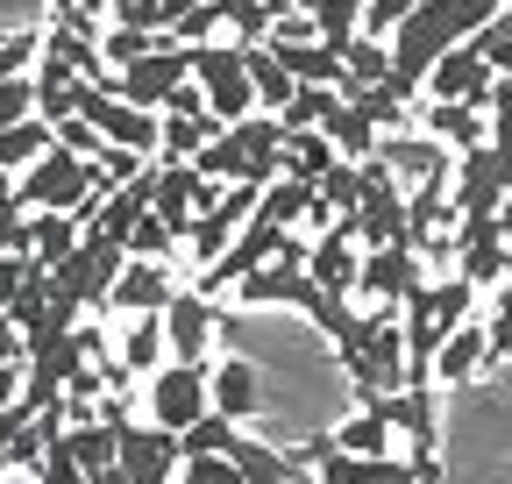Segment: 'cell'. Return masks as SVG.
Listing matches in <instances>:
<instances>
[{
  "label": "cell",
  "instance_id": "5bb4252c",
  "mask_svg": "<svg viewBox=\"0 0 512 484\" xmlns=\"http://www.w3.org/2000/svg\"><path fill=\"white\" fill-rule=\"evenodd\" d=\"M320 299H328V292H320L299 264H285V257H271L264 271H249L242 285H235V307H249V314H264V307H320Z\"/></svg>",
  "mask_w": 512,
  "mask_h": 484
},
{
  "label": "cell",
  "instance_id": "8d00e7d4",
  "mask_svg": "<svg viewBox=\"0 0 512 484\" xmlns=\"http://www.w3.org/2000/svg\"><path fill=\"white\" fill-rule=\"evenodd\" d=\"M420 8V0H363V36H377V43H392V29L406 22Z\"/></svg>",
  "mask_w": 512,
  "mask_h": 484
},
{
  "label": "cell",
  "instance_id": "ffe728a7",
  "mask_svg": "<svg viewBox=\"0 0 512 484\" xmlns=\"http://www.w3.org/2000/svg\"><path fill=\"white\" fill-rule=\"evenodd\" d=\"M420 136H434V143H448L456 157H470V150L491 143V107H441V100H427Z\"/></svg>",
  "mask_w": 512,
  "mask_h": 484
},
{
  "label": "cell",
  "instance_id": "b9f144b4",
  "mask_svg": "<svg viewBox=\"0 0 512 484\" xmlns=\"http://www.w3.org/2000/svg\"><path fill=\"white\" fill-rule=\"evenodd\" d=\"M29 392V363H0V413H15Z\"/></svg>",
  "mask_w": 512,
  "mask_h": 484
},
{
  "label": "cell",
  "instance_id": "1f68e13d",
  "mask_svg": "<svg viewBox=\"0 0 512 484\" xmlns=\"http://www.w3.org/2000/svg\"><path fill=\"white\" fill-rule=\"evenodd\" d=\"M242 57H249V86H256V107H264V114H285V100H292L299 86L285 79V65L271 57V43H256V50H242Z\"/></svg>",
  "mask_w": 512,
  "mask_h": 484
},
{
  "label": "cell",
  "instance_id": "f1b7e54d",
  "mask_svg": "<svg viewBox=\"0 0 512 484\" xmlns=\"http://www.w3.org/2000/svg\"><path fill=\"white\" fill-rule=\"evenodd\" d=\"M342 164V150L328 143V136H285V178H299V186H320V178H328Z\"/></svg>",
  "mask_w": 512,
  "mask_h": 484
},
{
  "label": "cell",
  "instance_id": "60d3db41",
  "mask_svg": "<svg viewBox=\"0 0 512 484\" xmlns=\"http://www.w3.org/2000/svg\"><path fill=\"white\" fill-rule=\"evenodd\" d=\"M29 271H36L29 257H0V314H8V307H15V299H22V285H29Z\"/></svg>",
  "mask_w": 512,
  "mask_h": 484
},
{
  "label": "cell",
  "instance_id": "7bdbcfd3",
  "mask_svg": "<svg viewBox=\"0 0 512 484\" xmlns=\"http://www.w3.org/2000/svg\"><path fill=\"white\" fill-rule=\"evenodd\" d=\"M0 363H29V335H22L8 314H0Z\"/></svg>",
  "mask_w": 512,
  "mask_h": 484
},
{
  "label": "cell",
  "instance_id": "e575fe53",
  "mask_svg": "<svg viewBox=\"0 0 512 484\" xmlns=\"http://www.w3.org/2000/svg\"><path fill=\"white\" fill-rule=\"evenodd\" d=\"M171 242H178V228L157 221V214H143L136 235H128V257H136V264H164V257H171Z\"/></svg>",
  "mask_w": 512,
  "mask_h": 484
},
{
  "label": "cell",
  "instance_id": "f6af8a7d",
  "mask_svg": "<svg viewBox=\"0 0 512 484\" xmlns=\"http://www.w3.org/2000/svg\"><path fill=\"white\" fill-rule=\"evenodd\" d=\"M50 8H86V15H107V0H50Z\"/></svg>",
  "mask_w": 512,
  "mask_h": 484
},
{
  "label": "cell",
  "instance_id": "484cf974",
  "mask_svg": "<svg viewBox=\"0 0 512 484\" xmlns=\"http://www.w3.org/2000/svg\"><path fill=\"white\" fill-rule=\"evenodd\" d=\"M320 136L342 150V164H370V157H377V143H384V129H370V121H363L349 100H335V114L320 121Z\"/></svg>",
  "mask_w": 512,
  "mask_h": 484
},
{
  "label": "cell",
  "instance_id": "7dc6e473",
  "mask_svg": "<svg viewBox=\"0 0 512 484\" xmlns=\"http://www.w3.org/2000/svg\"><path fill=\"white\" fill-rule=\"evenodd\" d=\"M8 200H15V178H8V171H0V207H8Z\"/></svg>",
  "mask_w": 512,
  "mask_h": 484
},
{
  "label": "cell",
  "instance_id": "74e56055",
  "mask_svg": "<svg viewBox=\"0 0 512 484\" xmlns=\"http://www.w3.org/2000/svg\"><path fill=\"white\" fill-rule=\"evenodd\" d=\"M29 57H43V36H36V29H15L8 43H0V86L22 79V72H29Z\"/></svg>",
  "mask_w": 512,
  "mask_h": 484
},
{
  "label": "cell",
  "instance_id": "4316f807",
  "mask_svg": "<svg viewBox=\"0 0 512 484\" xmlns=\"http://www.w3.org/2000/svg\"><path fill=\"white\" fill-rule=\"evenodd\" d=\"M292 8L320 29V43L328 50H349L363 36V0H292Z\"/></svg>",
  "mask_w": 512,
  "mask_h": 484
},
{
  "label": "cell",
  "instance_id": "d590c367",
  "mask_svg": "<svg viewBox=\"0 0 512 484\" xmlns=\"http://www.w3.org/2000/svg\"><path fill=\"white\" fill-rule=\"evenodd\" d=\"M235 435H242L235 420L207 413V420H200V428H192V435H178V449H185V456H228V449H235Z\"/></svg>",
  "mask_w": 512,
  "mask_h": 484
},
{
  "label": "cell",
  "instance_id": "836d02e7",
  "mask_svg": "<svg viewBox=\"0 0 512 484\" xmlns=\"http://www.w3.org/2000/svg\"><path fill=\"white\" fill-rule=\"evenodd\" d=\"M335 100H342L335 86H299V93L285 100V114H278V121H285V136H313L320 121L335 114Z\"/></svg>",
  "mask_w": 512,
  "mask_h": 484
},
{
  "label": "cell",
  "instance_id": "6da1fadb",
  "mask_svg": "<svg viewBox=\"0 0 512 484\" xmlns=\"http://www.w3.org/2000/svg\"><path fill=\"white\" fill-rule=\"evenodd\" d=\"M505 15V0H420V8L392 29V86L413 107V93L427 86V72L441 65L448 50L477 43V29H491Z\"/></svg>",
  "mask_w": 512,
  "mask_h": 484
},
{
  "label": "cell",
  "instance_id": "ab89813d",
  "mask_svg": "<svg viewBox=\"0 0 512 484\" xmlns=\"http://www.w3.org/2000/svg\"><path fill=\"white\" fill-rule=\"evenodd\" d=\"M57 150L64 157H79V164H100V129H93V121H64V129H57Z\"/></svg>",
  "mask_w": 512,
  "mask_h": 484
},
{
  "label": "cell",
  "instance_id": "7a4b0ae2",
  "mask_svg": "<svg viewBox=\"0 0 512 484\" xmlns=\"http://www.w3.org/2000/svg\"><path fill=\"white\" fill-rule=\"evenodd\" d=\"M192 171H200L207 186H256V193H271L285 178V121L278 114L235 121V129H221L200 157H192Z\"/></svg>",
  "mask_w": 512,
  "mask_h": 484
},
{
  "label": "cell",
  "instance_id": "9a60e30c",
  "mask_svg": "<svg viewBox=\"0 0 512 484\" xmlns=\"http://www.w3.org/2000/svg\"><path fill=\"white\" fill-rule=\"evenodd\" d=\"M306 278H313L320 292H335V299H349V292L363 285V242H356V214H349V221H335L328 235H313V264H306Z\"/></svg>",
  "mask_w": 512,
  "mask_h": 484
},
{
  "label": "cell",
  "instance_id": "8fae6325",
  "mask_svg": "<svg viewBox=\"0 0 512 484\" xmlns=\"http://www.w3.org/2000/svg\"><path fill=\"white\" fill-rule=\"evenodd\" d=\"M256 200H264L256 186H228V193H221V200H214V207H207L200 221H192V235H185V257L200 264V271H207V264H221V257L235 250V235L249 228Z\"/></svg>",
  "mask_w": 512,
  "mask_h": 484
},
{
  "label": "cell",
  "instance_id": "c3c4849f",
  "mask_svg": "<svg viewBox=\"0 0 512 484\" xmlns=\"http://www.w3.org/2000/svg\"><path fill=\"white\" fill-rule=\"evenodd\" d=\"M0 477H8V428H0Z\"/></svg>",
  "mask_w": 512,
  "mask_h": 484
},
{
  "label": "cell",
  "instance_id": "277c9868",
  "mask_svg": "<svg viewBox=\"0 0 512 484\" xmlns=\"http://www.w3.org/2000/svg\"><path fill=\"white\" fill-rule=\"evenodd\" d=\"M15 200H22L29 214H72V221H86V228H93V214L107 207L100 171H93V164H79V157H64V150L36 157V164L15 178Z\"/></svg>",
  "mask_w": 512,
  "mask_h": 484
},
{
  "label": "cell",
  "instance_id": "2e32d148",
  "mask_svg": "<svg viewBox=\"0 0 512 484\" xmlns=\"http://www.w3.org/2000/svg\"><path fill=\"white\" fill-rule=\"evenodd\" d=\"M512 271V242L498 221H463L456 228V278H470L477 292H498Z\"/></svg>",
  "mask_w": 512,
  "mask_h": 484
},
{
  "label": "cell",
  "instance_id": "d4e9b609",
  "mask_svg": "<svg viewBox=\"0 0 512 484\" xmlns=\"http://www.w3.org/2000/svg\"><path fill=\"white\" fill-rule=\"evenodd\" d=\"M370 86H392V43H377V36H356L349 50H342V100L349 93H370Z\"/></svg>",
  "mask_w": 512,
  "mask_h": 484
},
{
  "label": "cell",
  "instance_id": "ba28073f",
  "mask_svg": "<svg viewBox=\"0 0 512 484\" xmlns=\"http://www.w3.org/2000/svg\"><path fill=\"white\" fill-rule=\"evenodd\" d=\"M185 449L178 435L150 428V420H114V477L121 484H178Z\"/></svg>",
  "mask_w": 512,
  "mask_h": 484
},
{
  "label": "cell",
  "instance_id": "4fadbf2b",
  "mask_svg": "<svg viewBox=\"0 0 512 484\" xmlns=\"http://www.w3.org/2000/svg\"><path fill=\"white\" fill-rule=\"evenodd\" d=\"M370 307H399L406 314V299H420L427 292V264H420V250H363V285H356Z\"/></svg>",
  "mask_w": 512,
  "mask_h": 484
},
{
  "label": "cell",
  "instance_id": "d6a6232c",
  "mask_svg": "<svg viewBox=\"0 0 512 484\" xmlns=\"http://www.w3.org/2000/svg\"><path fill=\"white\" fill-rule=\"evenodd\" d=\"M214 136H221V121H214V114H192V121L164 114V164H192Z\"/></svg>",
  "mask_w": 512,
  "mask_h": 484
},
{
  "label": "cell",
  "instance_id": "4dcf8cb0",
  "mask_svg": "<svg viewBox=\"0 0 512 484\" xmlns=\"http://www.w3.org/2000/svg\"><path fill=\"white\" fill-rule=\"evenodd\" d=\"M57 129H50V121L36 114V121H22V129H8V136H0V171H8V178H22L36 157H50L57 143H50Z\"/></svg>",
  "mask_w": 512,
  "mask_h": 484
},
{
  "label": "cell",
  "instance_id": "52a82bcc",
  "mask_svg": "<svg viewBox=\"0 0 512 484\" xmlns=\"http://www.w3.org/2000/svg\"><path fill=\"white\" fill-rule=\"evenodd\" d=\"M505 193H512V157L505 150H470V157H456V186H448V221H498V207H505Z\"/></svg>",
  "mask_w": 512,
  "mask_h": 484
},
{
  "label": "cell",
  "instance_id": "d6986e66",
  "mask_svg": "<svg viewBox=\"0 0 512 484\" xmlns=\"http://www.w3.org/2000/svg\"><path fill=\"white\" fill-rule=\"evenodd\" d=\"M178 292H185V285H171V264H136V257H128V271L114 278V299H107V307H121V314H164Z\"/></svg>",
  "mask_w": 512,
  "mask_h": 484
},
{
  "label": "cell",
  "instance_id": "7402d4cb",
  "mask_svg": "<svg viewBox=\"0 0 512 484\" xmlns=\"http://www.w3.org/2000/svg\"><path fill=\"white\" fill-rule=\"evenodd\" d=\"M164 314H136V321H128L121 328V342H114V356H121V371L128 378H157L164 371Z\"/></svg>",
  "mask_w": 512,
  "mask_h": 484
},
{
  "label": "cell",
  "instance_id": "30bf717a",
  "mask_svg": "<svg viewBox=\"0 0 512 484\" xmlns=\"http://www.w3.org/2000/svg\"><path fill=\"white\" fill-rule=\"evenodd\" d=\"M192 79V50L185 43H171V50H157V57H143V65H128V72H114V100H128V107H143V114H164L171 107V93Z\"/></svg>",
  "mask_w": 512,
  "mask_h": 484
},
{
  "label": "cell",
  "instance_id": "9c48e42d",
  "mask_svg": "<svg viewBox=\"0 0 512 484\" xmlns=\"http://www.w3.org/2000/svg\"><path fill=\"white\" fill-rule=\"evenodd\" d=\"M356 242L363 250H399L406 242V186L377 157L363 164V200H356Z\"/></svg>",
  "mask_w": 512,
  "mask_h": 484
},
{
  "label": "cell",
  "instance_id": "83f0119b",
  "mask_svg": "<svg viewBox=\"0 0 512 484\" xmlns=\"http://www.w3.org/2000/svg\"><path fill=\"white\" fill-rule=\"evenodd\" d=\"M79 235H86V221H72V214H29V257L43 271H57L64 257L79 250Z\"/></svg>",
  "mask_w": 512,
  "mask_h": 484
},
{
  "label": "cell",
  "instance_id": "7c38bea8",
  "mask_svg": "<svg viewBox=\"0 0 512 484\" xmlns=\"http://www.w3.org/2000/svg\"><path fill=\"white\" fill-rule=\"evenodd\" d=\"M377 164L392 171L406 193L456 186V150H448V143H434V136H384V143H377Z\"/></svg>",
  "mask_w": 512,
  "mask_h": 484
},
{
  "label": "cell",
  "instance_id": "f546056e",
  "mask_svg": "<svg viewBox=\"0 0 512 484\" xmlns=\"http://www.w3.org/2000/svg\"><path fill=\"white\" fill-rule=\"evenodd\" d=\"M328 442H335L342 456H399V435L384 428L377 413H363V406H356V420H342V428H335Z\"/></svg>",
  "mask_w": 512,
  "mask_h": 484
},
{
  "label": "cell",
  "instance_id": "681fc988",
  "mask_svg": "<svg viewBox=\"0 0 512 484\" xmlns=\"http://www.w3.org/2000/svg\"><path fill=\"white\" fill-rule=\"evenodd\" d=\"M0 484H36V477H0Z\"/></svg>",
  "mask_w": 512,
  "mask_h": 484
},
{
  "label": "cell",
  "instance_id": "e0dca14e",
  "mask_svg": "<svg viewBox=\"0 0 512 484\" xmlns=\"http://www.w3.org/2000/svg\"><path fill=\"white\" fill-rule=\"evenodd\" d=\"M491 86H498V72L484 65V50H477V43L448 50L441 65L427 72V93H434L441 107H491Z\"/></svg>",
  "mask_w": 512,
  "mask_h": 484
},
{
  "label": "cell",
  "instance_id": "ac0fdd59",
  "mask_svg": "<svg viewBox=\"0 0 512 484\" xmlns=\"http://www.w3.org/2000/svg\"><path fill=\"white\" fill-rule=\"evenodd\" d=\"M214 328H221V307L185 285V292L171 299V307H164V342H171V363H207Z\"/></svg>",
  "mask_w": 512,
  "mask_h": 484
},
{
  "label": "cell",
  "instance_id": "44dd1931",
  "mask_svg": "<svg viewBox=\"0 0 512 484\" xmlns=\"http://www.w3.org/2000/svg\"><path fill=\"white\" fill-rule=\"evenodd\" d=\"M207 392H214V413L221 420H249L264 406V385H256V363L228 356V363H207Z\"/></svg>",
  "mask_w": 512,
  "mask_h": 484
},
{
  "label": "cell",
  "instance_id": "bcb514c9",
  "mask_svg": "<svg viewBox=\"0 0 512 484\" xmlns=\"http://www.w3.org/2000/svg\"><path fill=\"white\" fill-rule=\"evenodd\" d=\"M491 72H498V79H505V86H512V50H505V57H498V65H491Z\"/></svg>",
  "mask_w": 512,
  "mask_h": 484
},
{
  "label": "cell",
  "instance_id": "603a6c76",
  "mask_svg": "<svg viewBox=\"0 0 512 484\" xmlns=\"http://www.w3.org/2000/svg\"><path fill=\"white\" fill-rule=\"evenodd\" d=\"M271 57L285 65L292 86H342V50L328 43H271Z\"/></svg>",
  "mask_w": 512,
  "mask_h": 484
},
{
  "label": "cell",
  "instance_id": "ee69618b",
  "mask_svg": "<svg viewBox=\"0 0 512 484\" xmlns=\"http://www.w3.org/2000/svg\"><path fill=\"white\" fill-rule=\"evenodd\" d=\"M491 150L512 157V107H491Z\"/></svg>",
  "mask_w": 512,
  "mask_h": 484
},
{
  "label": "cell",
  "instance_id": "3957f363",
  "mask_svg": "<svg viewBox=\"0 0 512 484\" xmlns=\"http://www.w3.org/2000/svg\"><path fill=\"white\" fill-rule=\"evenodd\" d=\"M335 349H342V371L356 385V406L384 399V392H406V314L399 307H363Z\"/></svg>",
  "mask_w": 512,
  "mask_h": 484
},
{
  "label": "cell",
  "instance_id": "cb8c5ba5",
  "mask_svg": "<svg viewBox=\"0 0 512 484\" xmlns=\"http://www.w3.org/2000/svg\"><path fill=\"white\" fill-rule=\"evenodd\" d=\"M484 356H491V335H484V321L456 328V335L441 342V356H434V385H463V378H477V371H484Z\"/></svg>",
  "mask_w": 512,
  "mask_h": 484
},
{
  "label": "cell",
  "instance_id": "f35d334b",
  "mask_svg": "<svg viewBox=\"0 0 512 484\" xmlns=\"http://www.w3.org/2000/svg\"><path fill=\"white\" fill-rule=\"evenodd\" d=\"M178 484H249L228 456H185V470H178Z\"/></svg>",
  "mask_w": 512,
  "mask_h": 484
},
{
  "label": "cell",
  "instance_id": "5b68a950",
  "mask_svg": "<svg viewBox=\"0 0 512 484\" xmlns=\"http://www.w3.org/2000/svg\"><path fill=\"white\" fill-rule=\"evenodd\" d=\"M143 413H150V428H164V435H192L214 413L207 363H164V371L143 385Z\"/></svg>",
  "mask_w": 512,
  "mask_h": 484
},
{
  "label": "cell",
  "instance_id": "8992f818",
  "mask_svg": "<svg viewBox=\"0 0 512 484\" xmlns=\"http://www.w3.org/2000/svg\"><path fill=\"white\" fill-rule=\"evenodd\" d=\"M192 79H200V93H207V107H214L221 129H235V121H249V114H264V107H256V86H249L242 43H200V50H192Z\"/></svg>",
  "mask_w": 512,
  "mask_h": 484
}]
</instances>
